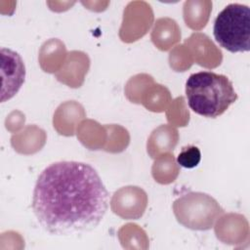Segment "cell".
I'll return each instance as SVG.
<instances>
[{
    "mask_svg": "<svg viewBox=\"0 0 250 250\" xmlns=\"http://www.w3.org/2000/svg\"><path fill=\"white\" fill-rule=\"evenodd\" d=\"M1 102H5L12 99L24 82L25 66L19 53L7 48L1 49Z\"/></svg>",
    "mask_w": 250,
    "mask_h": 250,
    "instance_id": "277c9868",
    "label": "cell"
},
{
    "mask_svg": "<svg viewBox=\"0 0 250 250\" xmlns=\"http://www.w3.org/2000/svg\"><path fill=\"white\" fill-rule=\"evenodd\" d=\"M201 160V152L195 146H184L177 156V162L180 166L191 169L196 167Z\"/></svg>",
    "mask_w": 250,
    "mask_h": 250,
    "instance_id": "5b68a950",
    "label": "cell"
},
{
    "mask_svg": "<svg viewBox=\"0 0 250 250\" xmlns=\"http://www.w3.org/2000/svg\"><path fill=\"white\" fill-rule=\"evenodd\" d=\"M215 40L231 53L250 50V8L247 5L231 3L216 17L213 26Z\"/></svg>",
    "mask_w": 250,
    "mask_h": 250,
    "instance_id": "3957f363",
    "label": "cell"
},
{
    "mask_svg": "<svg viewBox=\"0 0 250 250\" xmlns=\"http://www.w3.org/2000/svg\"><path fill=\"white\" fill-rule=\"evenodd\" d=\"M109 193L94 167L79 161H59L39 175L32 210L49 233L67 235L95 229L108 207Z\"/></svg>",
    "mask_w": 250,
    "mask_h": 250,
    "instance_id": "6da1fadb",
    "label": "cell"
},
{
    "mask_svg": "<svg viewBox=\"0 0 250 250\" xmlns=\"http://www.w3.org/2000/svg\"><path fill=\"white\" fill-rule=\"evenodd\" d=\"M186 96L192 111L209 118L222 115L237 100L231 81L213 71L191 74L186 82Z\"/></svg>",
    "mask_w": 250,
    "mask_h": 250,
    "instance_id": "7a4b0ae2",
    "label": "cell"
}]
</instances>
